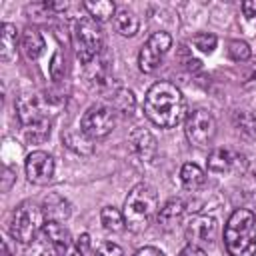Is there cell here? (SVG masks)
I'll list each match as a JSON object with an SVG mask.
<instances>
[{
  "label": "cell",
  "mask_w": 256,
  "mask_h": 256,
  "mask_svg": "<svg viewBox=\"0 0 256 256\" xmlns=\"http://www.w3.org/2000/svg\"><path fill=\"white\" fill-rule=\"evenodd\" d=\"M144 112L152 124L160 128H174L186 114V102L180 88L166 80L152 84L144 98Z\"/></svg>",
  "instance_id": "6da1fadb"
},
{
  "label": "cell",
  "mask_w": 256,
  "mask_h": 256,
  "mask_svg": "<svg viewBox=\"0 0 256 256\" xmlns=\"http://www.w3.org/2000/svg\"><path fill=\"white\" fill-rule=\"evenodd\" d=\"M224 244L230 256L256 254V216L252 210L238 208L230 214L224 228Z\"/></svg>",
  "instance_id": "7a4b0ae2"
},
{
  "label": "cell",
  "mask_w": 256,
  "mask_h": 256,
  "mask_svg": "<svg viewBox=\"0 0 256 256\" xmlns=\"http://www.w3.org/2000/svg\"><path fill=\"white\" fill-rule=\"evenodd\" d=\"M124 222L130 232H144L158 214V194L150 184H136L124 200Z\"/></svg>",
  "instance_id": "3957f363"
},
{
  "label": "cell",
  "mask_w": 256,
  "mask_h": 256,
  "mask_svg": "<svg viewBox=\"0 0 256 256\" xmlns=\"http://www.w3.org/2000/svg\"><path fill=\"white\" fill-rule=\"evenodd\" d=\"M44 212H42V206L26 200L22 204H18V208L12 212V218H10V234L14 240L22 242V244H28L32 242L38 232L44 228Z\"/></svg>",
  "instance_id": "277c9868"
},
{
  "label": "cell",
  "mask_w": 256,
  "mask_h": 256,
  "mask_svg": "<svg viewBox=\"0 0 256 256\" xmlns=\"http://www.w3.org/2000/svg\"><path fill=\"white\" fill-rule=\"evenodd\" d=\"M74 40H76V54L80 62L90 64L92 60H96L104 48V34H102L100 22H96L90 16L80 18L76 22Z\"/></svg>",
  "instance_id": "5b68a950"
},
{
  "label": "cell",
  "mask_w": 256,
  "mask_h": 256,
  "mask_svg": "<svg viewBox=\"0 0 256 256\" xmlns=\"http://www.w3.org/2000/svg\"><path fill=\"white\" fill-rule=\"evenodd\" d=\"M184 132L192 146L206 148L212 144V140L216 136V118L206 108H194L192 112L186 114Z\"/></svg>",
  "instance_id": "8992f818"
},
{
  "label": "cell",
  "mask_w": 256,
  "mask_h": 256,
  "mask_svg": "<svg viewBox=\"0 0 256 256\" xmlns=\"http://www.w3.org/2000/svg\"><path fill=\"white\" fill-rule=\"evenodd\" d=\"M114 126H116V110L110 104L90 106L80 120V130L92 140L106 138L114 130Z\"/></svg>",
  "instance_id": "52a82bcc"
},
{
  "label": "cell",
  "mask_w": 256,
  "mask_h": 256,
  "mask_svg": "<svg viewBox=\"0 0 256 256\" xmlns=\"http://www.w3.org/2000/svg\"><path fill=\"white\" fill-rule=\"evenodd\" d=\"M170 46H172V36L168 32H162V30L154 32L146 40V44L142 46V50L138 54V68L144 74H152L160 66V62H162L164 54L170 50Z\"/></svg>",
  "instance_id": "ba28073f"
},
{
  "label": "cell",
  "mask_w": 256,
  "mask_h": 256,
  "mask_svg": "<svg viewBox=\"0 0 256 256\" xmlns=\"http://www.w3.org/2000/svg\"><path fill=\"white\" fill-rule=\"evenodd\" d=\"M16 116H18V120H20L24 130L50 120L46 116V102L40 96H36V94H26V96L18 98V102H16Z\"/></svg>",
  "instance_id": "9c48e42d"
},
{
  "label": "cell",
  "mask_w": 256,
  "mask_h": 256,
  "mask_svg": "<svg viewBox=\"0 0 256 256\" xmlns=\"http://www.w3.org/2000/svg\"><path fill=\"white\" fill-rule=\"evenodd\" d=\"M26 176L32 184L44 186L54 176V158L44 150H34L26 156Z\"/></svg>",
  "instance_id": "30bf717a"
},
{
  "label": "cell",
  "mask_w": 256,
  "mask_h": 256,
  "mask_svg": "<svg viewBox=\"0 0 256 256\" xmlns=\"http://www.w3.org/2000/svg\"><path fill=\"white\" fill-rule=\"evenodd\" d=\"M216 232H218L216 218L206 216V214H200V216L190 218V222L186 226V240H188V244H194V246H200L202 248V246L214 242Z\"/></svg>",
  "instance_id": "8fae6325"
},
{
  "label": "cell",
  "mask_w": 256,
  "mask_h": 256,
  "mask_svg": "<svg viewBox=\"0 0 256 256\" xmlns=\"http://www.w3.org/2000/svg\"><path fill=\"white\" fill-rule=\"evenodd\" d=\"M240 164L246 168L244 156L230 152L228 148H214L208 156V170L216 174H224V172H230L232 168H240Z\"/></svg>",
  "instance_id": "7c38bea8"
},
{
  "label": "cell",
  "mask_w": 256,
  "mask_h": 256,
  "mask_svg": "<svg viewBox=\"0 0 256 256\" xmlns=\"http://www.w3.org/2000/svg\"><path fill=\"white\" fill-rule=\"evenodd\" d=\"M128 142L134 150V154L144 160V162H150L154 156H156V138L152 136L150 130L146 128H134L128 136Z\"/></svg>",
  "instance_id": "4fadbf2b"
},
{
  "label": "cell",
  "mask_w": 256,
  "mask_h": 256,
  "mask_svg": "<svg viewBox=\"0 0 256 256\" xmlns=\"http://www.w3.org/2000/svg\"><path fill=\"white\" fill-rule=\"evenodd\" d=\"M106 98L110 102V106L124 114V116H130L134 112V106H136V98L132 94V90L120 86V84H114V82H108V92H106Z\"/></svg>",
  "instance_id": "5bb4252c"
},
{
  "label": "cell",
  "mask_w": 256,
  "mask_h": 256,
  "mask_svg": "<svg viewBox=\"0 0 256 256\" xmlns=\"http://www.w3.org/2000/svg\"><path fill=\"white\" fill-rule=\"evenodd\" d=\"M42 212H44V216L48 218V222H60V224H62V222H66V220L70 218L72 208H70V202H68L64 196L52 192V194H48V196L44 198V202H42Z\"/></svg>",
  "instance_id": "9a60e30c"
},
{
  "label": "cell",
  "mask_w": 256,
  "mask_h": 256,
  "mask_svg": "<svg viewBox=\"0 0 256 256\" xmlns=\"http://www.w3.org/2000/svg\"><path fill=\"white\" fill-rule=\"evenodd\" d=\"M182 216H184V202L178 200V198H172L156 214L158 228L164 230V232H170V230H174L182 222Z\"/></svg>",
  "instance_id": "2e32d148"
},
{
  "label": "cell",
  "mask_w": 256,
  "mask_h": 256,
  "mask_svg": "<svg viewBox=\"0 0 256 256\" xmlns=\"http://www.w3.org/2000/svg\"><path fill=\"white\" fill-rule=\"evenodd\" d=\"M62 142H64L66 148H70L72 152H76L80 156H90L94 152L92 138L86 136L82 130H66L62 134Z\"/></svg>",
  "instance_id": "e0dca14e"
},
{
  "label": "cell",
  "mask_w": 256,
  "mask_h": 256,
  "mask_svg": "<svg viewBox=\"0 0 256 256\" xmlns=\"http://www.w3.org/2000/svg\"><path fill=\"white\" fill-rule=\"evenodd\" d=\"M16 44H18V30L14 24L4 22L0 34V60L12 62L16 58Z\"/></svg>",
  "instance_id": "ac0fdd59"
},
{
  "label": "cell",
  "mask_w": 256,
  "mask_h": 256,
  "mask_svg": "<svg viewBox=\"0 0 256 256\" xmlns=\"http://www.w3.org/2000/svg\"><path fill=\"white\" fill-rule=\"evenodd\" d=\"M42 232H44V236L52 242L56 254H60L62 250H66V248L74 242V240L70 238V232H68V230L64 228V224H60V222H46L44 228H42Z\"/></svg>",
  "instance_id": "d6986e66"
},
{
  "label": "cell",
  "mask_w": 256,
  "mask_h": 256,
  "mask_svg": "<svg viewBox=\"0 0 256 256\" xmlns=\"http://www.w3.org/2000/svg\"><path fill=\"white\" fill-rule=\"evenodd\" d=\"M232 124L244 140H256V114L250 110H236L232 114Z\"/></svg>",
  "instance_id": "ffe728a7"
},
{
  "label": "cell",
  "mask_w": 256,
  "mask_h": 256,
  "mask_svg": "<svg viewBox=\"0 0 256 256\" xmlns=\"http://www.w3.org/2000/svg\"><path fill=\"white\" fill-rule=\"evenodd\" d=\"M114 28H116V32L118 34H122V36H136V32H138V28H140V22H138V16L132 12V10H128V8H120V10H116V14H114Z\"/></svg>",
  "instance_id": "44dd1931"
},
{
  "label": "cell",
  "mask_w": 256,
  "mask_h": 256,
  "mask_svg": "<svg viewBox=\"0 0 256 256\" xmlns=\"http://www.w3.org/2000/svg\"><path fill=\"white\" fill-rule=\"evenodd\" d=\"M22 50L26 54V58L36 60L42 50H44V38L36 28H26L22 32Z\"/></svg>",
  "instance_id": "7402d4cb"
},
{
  "label": "cell",
  "mask_w": 256,
  "mask_h": 256,
  "mask_svg": "<svg viewBox=\"0 0 256 256\" xmlns=\"http://www.w3.org/2000/svg\"><path fill=\"white\" fill-rule=\"evenodd\" d=\"M180 180H182V186L186 190H198L206 182V176H204V170L198 164L186 162L180 170Z\"/></svg>",
  "instance_id": "603a6c76"
},
{
  "label": "cell",
  "mask_w": 256,
  "mask_h": 256,
  "mask_svg": "<svg viewBox=\"0 0 256 256\" xmlns=\"http://www.w3.org/2000/svg\"><path fill=\"white\" fill-rule=\"evenodd\" d=\"M100 222L108 232H122L126 228L124 214L114 206H104L100 212Z\"/></svg>",
  "instance_id": "cb8c5ba5"
},
{
  "label": "cell",
  "mask_w": 256,
  "mask_h": 256,
  "mask_svg": "<svg viewBox=\"0 0 256 256\" xmlns=\"http://www.w3.org/2000/svg\"><path fill=\"white\" fill-rule=\"evenodd\" d=\"M84 8L88 10V16L96 22H104L116 14V6L110 0H98V2H84Z\"/></svg>",
  "instance_id": "d4e9b609"
},
{
  "label": "cell",
  "mask_w": 256,
  "mask_h": 256,
  "mask_svg": "<svg viewBox=\"0 0 256 256\" xmlns=\"http://www.w3.org/2000/svg\"><path fill=\"white\" fill-rule=\"evenodd\" d=\"M56 250L52 246V242L44 236V232L40 236H36L32 242L26 244V250H24V256H52Z\"/></svg>",
  "instance_id": "484cf974"
},
{
  "label": "cell",
  "mask_w": 256,
  "mask_h": 256,
  "mask_svg": "<svg viewBox=\"0 0 256 256\" xmlns=\"http://www.w3.org/2000/svg\"><path fill=\"white\" fill-rule=\"evenodd\" d=\"M228 56L234 62H244L250 58V46L244 40H230L228 42Z\"/></svg>",
  "instance_id": "4316f807"
},
{
  "label": "cell",
  "mask_w": 256,
  "mask_h": 256,
  "mask_svg": "<svg viewBox=\"0 0 256 256\" xmlns=\"http://www.w3.org/2000/svg\"><path fill=\"white\" fill-rule=\"evenodd\" d=\"M192 44L200 50V52H212L214 48H216V44H218V38L214 36V34H208V32H200V34H196L194 38H192Z\"/></svg>",
  "instance_id": "83f0119b"
},
{
  "label": "cell",
  "mask_w": 256,
  "mask_h": 256,
  "mask_svg": "<svg viewBox=\"0 0 256 256\" xmlns=\"http://www.w3.org/2000/svg\"><path fill=\"white\" fill-rule=\"evenodd\" d=\"M94 256H124V250L114 242H102L94 250Z\"/></svg>",
  "instance_id": "f1b7e54d"
},
{
  "label": "cell",
  "mask_w": 256,
  "mask_h": 256,
  "mask_svg": "<svg viewBox=\"0 0 256 256\" xmlns=\"http://www.w3.org/2000/svg\"><path fill=\"white\" fill-rule=\"evenodd\" d=\"M62 74H64V62H62V56L56 54V56L52 58V64H50V76H52L54 80H60Z\"/></svg>",
  "instance_id": "f546056e"
},
{
  "label": "cell",
  "mask_w": 256,
  "mask_h": 256,
  "mask_svg": "<svg viewBox=\"0 0 256 256\" xmlns=\"http://www.w3.org/2000/svg\"><path fill=\"white\" fill-rule=\"evenodd\" d=\"M178 256H206V252H204L200 246L188 244V246H184V248L180 250V254H178Z\"/></svg>",
  "instance_id": "4dcf8cb0"
},
{
  "label": "cell",
  "mask_w": 256,
  "mask_h": 256,
  "mask_svg": "<svg viewBox=\"0 0 256 256\" xmlns=\"http://www.w3.org/2000/svg\"><path fill=\"white\" fill-rule=\"evenodd\" d=\"M242 12L246 18H254L256 16V0H244L242 2Z\"/></svg>",
  "instance_id": "1f68e13d"
},
{
  "label": "cell",
  "mask_w": 256,
  "mask_h": 256,
  "mask_svg": "<svg viewBox=\"0 0 256 256\" xmlns=\"http://www.w3.org/2000/svg\"><path fill=\"white\" fill-rule=\"evenodd\" d=\"M76 246H78V248H80V252L86 256V254L90 252V236H88V234H82V236L76 240Z\"/></svg>",
  "instance_id": "d6a6232c"
},
{
  "label": "cell",
  "mask_w": 256,
  "mask_h": 256,
  "mask_svg": "<svg viewBox=\"0 0 256 256\" xmlns=\"http://www.w3.org/2000/svg\"><path fill=\"white\" fill-rule=\"evenodd\" d=\"M134 256H164V254H162L158 248H154V246H144V248L136 250Z\"/></svg>",
  "instance_id": "836d02e7"
},
{
  "label": "cell",
  "mask_w": 256,
  "mask_h": 256,
  "mask_svg": "<svg viewBox=\"0 0 256 256\" xmlns=\"http://www.w3.org/2000/svg\"><path fill=\"white\" fill-rule=\"evenodd\" d=\"M58 256H84V254L80 252V248L76 246V242H72V244H70L66 250H62Z\"/></svg>",
  "instance_id": "e575fe53"
},
{
  "label": "cell",
  "mask_w": 256,
  "mask_h": 256,
  "mask_svg": "<svg viewBox=\"0 0 256 256\" xmlns=\"http://www.w3.org/2000/svg\"><path fill=\"white\" fill-rule=\"evenodd\" d=\"M12 178H14V176H12V170H10V168H6V170H4V184H2V190H4V192L10 188Z\"/></svg>",
  "instance_id": "d590c367"
},
{
  "label": "cell",
  "mask_w": 256,
  "mask_h": 256,
  "mask_svg": "<svg viewBox=\"0 0 256 256\" xmlns=\"http://www.w3.org/2000/svg\"><path fill=\"white\" fill-rule=\"evenodd\" d=\"M254 178H256V174H254Z\"/></svg>",
  "instance_id": "8d00e7d4"
}]
</instances>
